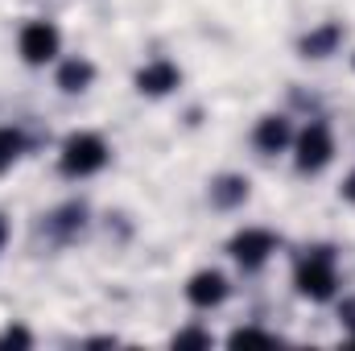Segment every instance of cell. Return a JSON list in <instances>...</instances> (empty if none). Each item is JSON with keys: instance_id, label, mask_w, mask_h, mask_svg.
Wrapping results in <instances>:
<instances>
[{"instance_id": "obj_4", "label": "cell", "mask_w": 355, "mask_h": 351, "mask_svg": "<svg viewBox=\"0 0 355 351\" xmlns=\"http://www.w3.org/2000/svg\"><path fill=\"white\" fill-rule=\"evenodd\" d=\"M58 29L50 25V21H33V25H25L21 29V54H25V62H33V67H42V62H50L54 54H58Z\"/></svg>"}, {"instance_id": "obj_8", "label": "cell", "mask_w": 355, "mask_h": 351, "mask_svg": "<svg viewBox=\"0 0 355 351\" xmlns=\"http://www.w3.org/2000/svg\"><path fill=\"white\" fill-rule=\"evenodd\" d=\"M257 145H261L265 153H281V149L289 145V120H281V116H265V120L257 124Z\"/></svg>"}, {"instance_id": "obj_1", "label": "cell", "mask_w": 355, "mask_h": 351, "mask_svg": "<svg viewBox=\"0 0 355 351\" xmlns=\"http://www.w3.org/2000/svg\"><path fill=\"white\" fill-rule=\"evenodd\" d=\"M335 257L331 248H314L306 261L297 264V293L310 298V302H327L335 293Z\"/></svg>"}, {"instance_id": "obj_17", "label": "cell", "mask_w": 355, "mask_h": 351, "mask_svg": "<svg viewBox=\"0 0 355 351\" xmlns=\"http://www.w3.org/2000/svg\"><path fill=\"white\" fill-rule=\"evenodd\" d=\"M343 194H347V198H352V203H355V174L347 178V182H343Z\"/></svg>"}, {"instance_id": "obj_5", "label": "cell", "mask_w": 355, "mask_h": 351, "mask_svg": "<svg viewBox=\"0 0 355 351\" xmlns=\"http://www.w3.org/2000/svg\"><path fill=\"white\" fill-rule=\"evenodd\" d=\"M272 248H277V240H272V232H265V228H248V232H240V236L232 240V257L244 264V268L265 264Z\"/></svg>"}, {"instance_id": "obj_14", "label": "cell", "mask_w": 355, "mask_h": 351, "mask_svg": "<svg viewBox=\"0 0 355 351\" xmlns=\"http://www.w3.org/2000/svg\"><path fill=\"white\" fill-rule=\"evenodd\" d=\"M174 348H211V335H207V331H194V327H190V331H178Z\"/></svg>"}, {"instance_id": "obj_18", "label": "cell", "mask_w": 355, "mask_h": 351, "mask_svg": "<svg viewBox=\"0 0 355 351\" xmlns=\"http://www.w3.org/2000/svg\"><path fill=\"white\" fill-rule=\"evenodd\" d=\"M4 240H8V223H4V215H0V248H4Z\"/></svg>"}, {"instance_id": "obj_2", "label": "cell", "mask_w": 355, "mask_h": 351, "mask_svg": "<svg viewBox=\"0 0 355 351\" xmlns=\"http://www.w3.org/2000/svg\"><path fill=\"white\" fill-rule=\"evenodd\" d=\"M107 162V145L95 137V132H75L67 145H62V174L71 178H87Z\"/></svg>"}, {"instance_id": "obj_9", "label": "cell", "mask_w": 355, "mask_h": 351, "mask_svg": "<svg viewBox=\"0 0 355 351\" xmlns=\"http://www.w3.org/2000/svg\"><path fill=\"white\" fill-rule=\"evenodd\" d=\"M91 79H95V67H91L87 58H71V62L58 71V87L62 91H87Z\"/></svg>"}, {"instance_id": "obj_10", "label": "cell", "mask_w": 355, "mask_h": 351, "mask_svg": "<svg viewBox=\"0 0 355 351\" xmlns=\"http://www.w3.org/2000/svg\"><path fill=\"white\" fill-rule=\"evenodd\" d=\"M339 37H343V29L331 21V25H322V29H314L306 42H302V54H310V58H322V54H331L335 46H339Z\"/></svg>"}, {"instance_id": "obj_16", "label": "cell", "mask_w": 355, "mask_h": 351, "mask_svg": "<svg viewBox=\"0 0 355 351\" xmlns=\"http://www.w3.org/2000/svg\"><path fill=\"white\" fill-rule=\"evenodd\" d=\"M343 318H347V327L355 331V298L352 302H343Z\"/></svg>"}, {"instance_id": "obj_13", "label": "cell", "mask_w": 355, "mask_h": 351, "mask_svg": "<svg viewBox=\"0 0 355 351\" xmlns=\"http://www.w3.org/2000/svg\"><path fill=\"white\" fill-rule=\"evenodd\" d=\"M277 339L265 335V331H252V327H244V331H236L232 335V348H272Z\"/></svg>"}, {"instance_id": "obj_15", "label": "cell", "mask_w": 355, "mask_h": 351, "mask_svg": "<svg viewBox=\"0 0 355 351\" xmlns=\"http://www.w3.org/2000/svg\"><path fill=\"white\" fill-rule=\"evenodd\" d=\"M0 343H17V348H29V331H21V327H8V331L0 335Z\"/></svg>"}, {"instance_id": "obj_11", "label": "cell", "mask_w": 355, "mask_h": 351, "mask_svg": "<svg viewBox=\"0 0 355 351\" xmlns=\"http://www.w3.org/2000/svg\"><path fill=\"white\" fill-rule=\"evenodd\" d=\"M211 198L219 203V207H236V203H244L248 198V178H219L215 186H211Z\"/></svg>"}, {"instance_id": "obj_7", "label": "cell", "mask_w": 355, "mask_h": 351, "mask_svg": "<svg viewBox=\"0 0 355 351\" xmlns=\"http://www.w3.org/2000/svg\"><path fill=\"white\" fill-rule=\"evenodd\" d=\"M137 87L145 95H166L178 87V67L174 62H149L141 75H137Z\"/></svg>"}, {"instance_id": "obj_6", "label": "cell", "mask_w": 355, "mask_h": 351, "mask_svg": "<svg viewBox=\"0 0 355 351\" xmlns=\"http://www.w3.org/2000/svg\"><path fill=\"white\" fill-rule=\"evenodd\" d=\"M186 298L194 302V306H219L223 298H227V281H223V273H198V277H190V285H186Z\"/></svg>"}, {"instance_id": "obj_12", "label": "cell", "mask_w": 355, "mask_h": 351, "mask_svg": "<svg viewBox=\"0 0 355 351\" xmlns=\"http://www.w3.org/2000/svg\"><path fill=\"white\" fill-rule=\"evenodd\" d=\"M21 149H25L21 132H17V128H0V170H8V166L21 157Z\"/></svg>"}, {"instance_id": "obj_3", "label": "cell", "mask_w": 355, "mask_h": 351, "mask_svg": "<svg viewBox=\"0 0 355 351\" xmlns=\"http://www.w3.org/2000/svg\"><path fill=\"white\" fill-rule=\"evenodd\" d=\"M335 153V141H331V128L327 124H310L302 137H297V170H322Z\"/></svg>"}]
</instances>
